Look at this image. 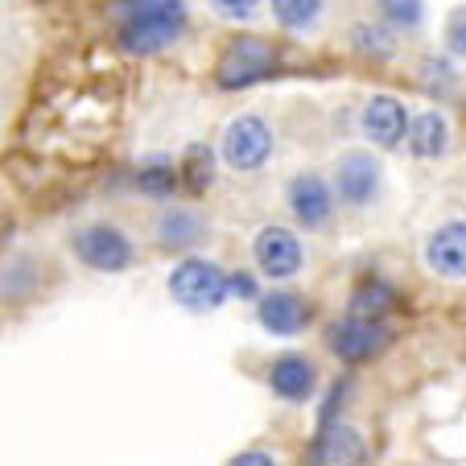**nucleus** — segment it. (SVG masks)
I'll return each instance as SVG.
<instances>
[{"mask_svg":"<svg viewBox=\"0 0 466 466\" xmlns=\"http://www.w3.org/2000/svg\"><path fill=\"white\" fill-rule=\"evenodd\" d=\"M252 260L268 281H289L301 273L306 252H301V239L289 228H264L252 239Z\"/></svg>","mask_w":466,"mask_h":466,"instance_id":"1a4fd4ad","label":"nucleus"},{"mask_svg":"<svg viewBox=\"0 0 466 466\" xmlns=\"http://www.w3.org/2000/svg\"><path fill=\"white\" fill-rule=\"evenodd\" d=\"M285 203H289V215L306 231H322V228H330V219H335L339 194L322 174H298V177H289V186H285Z\"/></svg>","mask_w":466,"mask_h":466,"instance_id":"423d86ee","label":"nucleus"},{"mask_svg":"<svg viewBox=\"0 0 466 466\" xmlns=\"http://www.w3.org/2000/svg\"><path fill=\"white\" fill-rule=\"evenodd\" d=\"M219 153L236 174H256L273 157V128L260 116H236L228 124V132H223Z\"/></svg>","mask_w":466,"mask_h":466,"instance_id":"39448f33","label":"nucleus"},{"mask_svg":"<svg viewBox=\"0 0 466 466\" xmlns=\"http://www.w3.org/2000/svg\"><path fill=\"white\" fill-rule=\"evenodd\" d=\"M330 351L339 355L343 363H368L392 343V330H388L380 318H355L347 314L343 322L330 326V335H326Z\"/></svg>","mask_w":466,"mask_h":466,"instance_id":"0eeeda50","label":"nucleus"},{"mask_svg":"<svg viewBox=\"0 0 466 466\" xmlns=\"http://www.w3.org/2000/svg\"><path fill=\"white\" fill-rule=\"evenodd\" d=\"M309 458H314V466H363V458H368V441H363V433L351 430V425L330 421V425L318 430Z\"/></svg>","mask_w":466,"mask_h":466,"instance_id":"4468645a","label":"nucleus"},{"mask_svg":"<svg viewBox=\"0 0 466 466\" xmlns=\"http://www.w3.org/2000/svg\"><path fill=\"white\" fill-rule=\"evenodd\" d=\"M211 9L228 21H252L256 9H260V0H211Z\"/></svg>","mask_w":466,"mask_h":466,"instance_id":"b1692460","label":"nucleus"},{"mask_svg":"<svg viewBox=\"0 0 466 466\" xmlns=\"http://www.w3.org/2000/svg\"><path fill=\"white\" fill-rule=\"evenodd\" d=\"M380 21L396 34H417L425 21V0H376Z\"/></svg>","mask_w":466,"mask_h":466,"instance_id":"4be33fe9","label":"nucleus"},{"mask_svg":"<svg viewBox=\"0 0 466 466\" xmlns=\"http://www.w3.org/2000/svg\"><path fill=\"white\" fill-rule=\"evenodd\" d=\"M380 182H384V174H380V157H371V153H363V149L343 153L339 166H335V177H330L339 203L355 207V211H363V207L376 203Z\"/></svg>","mask_w":466,"mask_h":466,"instance_id":"6e6552de","label":"nucleus"},{"mask_svg":"<svg viewBox=\"0 0 466 466\" xmlns=\"http://www.w3.org/2000/svg\"><path fill=\"white\" fill-rule=\"evenodd\" d=\"M112 21H116V42L124 54H157L174 46L190 25L186 0H112Z\"/></svg>","mask_w":466,"mask_h":466,"instance_id":"f257e3e1","label":"nucleus"},{"mask_svg":"<svg viewBox=\"0 0 466 466\" xmlns=\"http://www.w3.org/2000/svg\"><path fill=\"white\" fill-rule=\"evenodd\" d=\"M351 50L363 62H392L396 58V29L384 21H355L351 25Z\"/></svg>","mask_w":466,"mask_h":466,"instance_id":"f3484780","label":"nucleus"},{"mask_svg":"<svg viewBox=\"0 0 466 466\" xmlns=\"http://www.w3.org/2000/svg\"><path fill=\"white\" fill-rule=\"evenodd\" d=\"M396 306V289L388 281H363L360 289L351 293V314L355 318H380L384 322V314Z\"/></svg>","mask_w":466,"mask_h":466,"instance_id":"412c9836","label":"nucleus"},{"mask_svg":"<svg viewBox=\"0 0 466 466\" xmlns=\"http://www.w3.org/2000/svg\"><path fill=\"white\" fill-rule=\"evenodd\" d=\"M231 298L260 301V289H256V277H252V273H231Z\"/></svg>","mask_w":466,"mask_h":466,"instance_id":"393cba45","label":"nucleus"},{"mask_svg":"<svg viewBox=\"0 0 466 466\" xmlns=\"http://www.w3.org/2000/svg\"><path fill=\"white\" fill-rule=\"evenodd\" d=\"M71 252L79 256V264H87V268H96V273H124V268L137 260L132 239L107 219H96V223H87V228L75 231Z\"/></svg>","mask_w":466,"mask_h":466,"instance_id":"20e7f679","label":"nucleus"},{"mask_svg":"<svg viewBox=\"0 0 466 466\" xmlns=\"http://www.w3.org/2000/svg\"><path fill=\"white\" fill-rule=\"evenodd\" d=\"M405 145H409V153H413L417 161H438L441 153L450 149V120H446L441 112H421V116H413Z\"/></svg>","mask_w":466,"mask_h":466,"instance_id":"2eb2a0df","label":"nucleus"},{"mask_svg":"<svg viewBox=\"0 0 466 466\" xmlns=\"http://www.w3.org/2000/svg\"><path fill=\"white\" fill-rule=\"evenodd\" d=\"M446 50L454 54V58H466V17L446 29Z\"/></svg>","mask_w":466,"mask_h":466,"instance_id":"a878e982","label":"nucleus"},{"mask_svg":"<svg viewBox=\"0 0 466 466\" xmlns=\"http://www.w3.org/2000/svg\"><path fill=\"white\" fill-rule=\"evenodd\" d=\"M207 219L198 211H186V207H174L157 219V239L161 248H174V252H186V248H198L207 239Z\"/></svg>","mask_w":466,"mask_h":466,"instance_id":"dca6fc26","label":"nucleus"},{"mask_svg":"<svg viewBox=\"0 0 466 466\" xmlns=\"http://www.w3.org/2000/svg\"><path fill=\"white\" fill-rule=\"evenodd\" d=\"M268 9H273V21L281 29H289V34H306V29L318 25L326 0H268Z\"/></svg>","mask_w":466,"mask_h":466,"instance_id":"6ab92c4d","label":"nucleus"},{"mask_svg":"<svg viewBox=\"0 0 466 466\" xmlns=\"http://www.w3.org/2000/svg\"><path fill=\"white\" fill-rule=\"evenodd\" d=\"M228 466H277V458L268 454V450H244V454H236Z\"/></svg>","mask_w":466,"mask_h":466,"instance_id":"bb28decb","label":"nucleus"},{"mask_svg":"<svg viewBox=\"0 0 466 466\" xmlns=\"http://www.w3.org/2000/svg\"><path fill=\"white\" fill-rule=\"evenodd\" d=\"M409 124H413V116L392 96H371L360 112V128L376 149H396V145L409 137Z\"/></svg>","mask_w":466,"mask_h":466,"instance_id":"9b49d317","label":"nucleus"},{"mask_svg":"<svg viewBox=\"0 0 466 466\" xmlns=\"http://www.w3.org/2000/svg\"><path fill=\"white\" fill-rule=\"evenodd\" d=\"M430 273L446 277V281H466V219H446L425 236L421 248Z\"/></svg>","mask_w":466,"mask_h":466,"instance_id":"9d476101","label":"nucleus"},{"mask_svg":"<svg viewBox=\"0 0 466 466\" xmlns=\"http://www.w3.org/2000/svg\"><path fill=\"white\" fill-rule=\"evenodd\" d=\"M169 298L177 306L194 309V314H211V309H219L231 298V277L215 260L186 256V260L174 264V273H169Z\"/></svg>","mask_w":466,"mask_h":466,"instance_id":"f03ea898","label":"nucleus"},{"mask_svg":"<svg viewBox=\"0 0 466 466\" xmlns=\"http://www.w3.org/2000/svg\"><path fill=\"white\" fill-rule=\"evenodd\" d=\"M458 83L454 66H450V58H425L421 66V87L430 91V96H450Z\"/></svg>","mask_w":466,"mask_h":466,"instance_id":"5701e85b","label":"nucleus"},{"mask_svg":"<svg viewBox=\"0 0 466 466\" xmlns=\"http://www.w3.org/2000/svg\"><path fill=\"white\" fill-rule=\"evenodd\" d=\"M256 318H260L264 330H273V335H301L314 318V306L301 298L298 289H273V293H260L256 301Z\"/></svg>","mask_w":466,"mask_h":466,"instance_id":"f8f14e48","label":"nucleus"},{"mask_svg":"<svg viewBox=\"0 0 466 466\" xmlns=\"http://www.w3.org/2000/svg\"><path fill=\"white\" fill-rule=\"evenodd\" d=\"M268 388L273 396L289 400V405H306L309 396L318 392V368L314 360H306L301 351H285L268 363Z\"/></svg>","mask_w":466,"mask_h":466,"instance_id":"ddd939ff","label":"nucleus"},{"mask_svg":"<svg viewBox=\"0 0 466 466\" xmlns=\"http://www.w3.org/2000/svg\"><path fill=\"white\" fill-rule=\"evenodd\" d=\"M277 71V46L264 37H236L215 62V87L219 91H244L252 83H264Z\"/></svg>","mask_w":466,"mask_h":466,"instance_id":"7ed1b4c3","label":"nucleus"},{"mask_svg":"<svg viewBox=\"0 0 466 466\" xmlns=\"http://www.w3.org/2000/svg\"><path fill=\"white\" fill-rule=\"evenodd\" d=\"M177 177H182V190L186 194H203L215 177V149L211 145H190L177 161Z\"/></svg>","mask_w":466,"mask_h":466,"instance_id":"a211bd4d","label":"nucleus"},{"mask_svg":"<svg viewBox=\"0 0 466 466\" xmlns=\"http://www.w3.org/2000/svg\"><path fill=\"white\" fill-rule=\"evenodd\" d=\"M177 186H182V177H177V166L166 157H153L145 161L141 169H137V190L149 194V198H166V194H174Z\"/></svg>","mask_w":466,"mask_h":466,"instance_id":"aec40b11","label":"nucleus"}]
</instances>
